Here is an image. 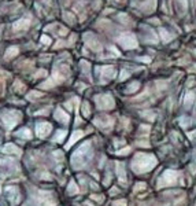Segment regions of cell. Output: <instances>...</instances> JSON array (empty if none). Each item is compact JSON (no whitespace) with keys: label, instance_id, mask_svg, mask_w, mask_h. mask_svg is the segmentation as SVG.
Segmentation results:
<instances>
[{"label":"cell","instance_id":"1","mask_svg":"<svg viewBox=\"0 0 196 206\" xmlns=\"http://www.w3.org/2000/svg\"><path fill=\"white\" fill-rule=\"evenodd\" d=\"M155 165H156V158L154 155L139 153L134 155L133 161H132V169L137 173H145L150 172Z\"/></svg>","mask_w":196,"mask_h":206},{"label":"cell","instance_id":"2","mask_svg":"<svg viewBox=\"0 0 196 206\" xmlns=\"http://www.w3.org/2000/svg\"><path fill=\"white\" fill-rule=\"evenodd\" d=\"M92 158V150H90V143L86 142L84 143L77 151L73 155L71 162L74 165V168H84L85 165L90 161Z\"/></svg>","mask_w":196,"mask_h":206},{"label":"cell","instance_id":"3","mask_svg":"<svg viewBox=\"0 0 196 206\" xmlns=\"http://www.w3.org/2000/svg\"><path fill=\"white\" fill-rule=\"evenodd\" d=\"M178 177H180V173L175 172V170H166L163 173V176L159 179L158 181V188H162V187H167V185H173L177 183Z\"/></svg>","mask_w":196,"mask_h":206},{"label":"cell","instance_id":"4","mask_svg":"<svg viewBox=\"0 0 196 206\" xmlns=\"http://www.w3.org/2000/svg\"><path fill=\"white\" fill-rule=\"evenodd\" d=\"M19 120H21V114L18 111H8L2 116V121L7 129H13L19 122Z\"/></svg>","mask_w":196,"mask_h":206},{"label":"cell","instance_id":"5","mask_svg":"<svg viewBox=\"0 0 196 206\" xmlns=\"http://www.w3.org/2000/svg\"><path fill=\"white\" fill-rule=\"evenodd\" d=\"M96 101V105H98V107L100 109V110H109V109H113L114 107V99L111 95H107V93H104V95H98L95 98Z\"/></svg>","mask_w":196,"mask_h":206},{"label":"cell","instance_id":"6","mask_svg":"<svg viewBox=\"0 0 196 206\" xmlns=\"http://www.w3.org/2000/svg\"><path fill=\"white\" fill-rule=\"evenodd\" d=\"M118 43L122 46V48L125 50H132V48H136L137 47V40L134 37V34L132 33H124L119 36Z\"/></svg>","mask_w":196,"mask_h":206},{"label":"cell","instance_id":"7","mask_svg":"<svg viewBox=\"0 0 196 206\" xmlns=\"http://www.w3.org/2000/svg\"><path fill=\"white\" fill-rule=\"evenodd\" d=\"M155 3H156V0H134V6L139 10L145 11V13H151L154 10Z\"/></svg>","mask_w":196,"mask_h":206},{"label":"cell","instance_id":"8","mask_svg":"<svg viewBox=\"0 0 196 206\" xmlns=\"http://www.w3.org/2000/svg\"><path fill=\"white\" fill-rule=\"evenodd\" d=\"M51 129H52L51 124H48V122H39V124H37V126H36V135L39 137H41V139H44L45 136H48V135H49Z\"/></svg>","mask_w":196,"mask_h":206},{"label":"cell","instance_id":"9","mask_svg":"<svg viewBox=\"0 0 196 206\" xmlns=\"http://www.w3.org/2000/svg\"><path fill=\"white\" fill-rule=\"evenodd\" d=\"M85 43L90 50H93V51H96V52L102 51V44L99 43L98 39H96L93 34H85Z\"/></svg>","mask_w":196,"mask_h":206},{"label":"cell","instance_id":"10","mask_svg":"<svg viewBox=\"0 0 196 206\" xmlns=\"http://www.w3.org/2000/svg\"><path fill=\"white\" fill-rule=\"evenodd\" d=\"M99 72H100V77L103 78V81L111 80V78L115 77V69L113 66H103L99 69Z\"/></svg>","mask_w":196,"mask_h":206},{"label":"cell","instance_id":"11","mask_svg":"<svg viewBox=\"0 0 196 206\" xmlns=\"http://www.w3.org/2000/svg\"><path fill=\"white\" fill-rule=\"evenodd\" d=\"M113 118L109 116H102V117H99V118H96L95 120V125H98L99 128H103V129H107V128H111L113 126Z\"/></svg>","mask_w":196,"mask_h":206},{"label":"cell","instance_id":"12","mask_svg":"<svg viewBox=\"0 0 196 206\" xmlns=\"http://www.w3.org/2000/svg\"><path fill=\"white\" fill-rule=\"evenodd\" d=\"M30 25V19L29 18H25V19H19L18 22H15L13 25V29L14 30H26Z\"/></svg>","mask_w":196,"mask_h":206},{"label":"cell","instance_id":"13","mask_svg":"<svg viewBox=\"0 0 196 206\" xmlns=\"http://www.w3.org/2000/svg\"><path fill=\"white\" fill-rule=\"evenodd\" d=\"M55 118L63 124H67L69 122V114L65 113L62 109H56V111H55Z\"/></svg>","mask_w":196,"mask_h":206},{"label":"cell","instance_id":"14","mask_svg":"<svg viewBox=\"0 0 196 206\" xmlns=\"http://www.w3.org/2000/svg\"><path fill=\"white\" fill-rule=\"evenodd\" d=\"M115 168H117V175L119 177V181L124 184H126V173H125V169L121 164H115Z\"/></svg>","mask_w":196,"mask_h":206},{"label":"cell","instance_id":"15","mask_svg":"<svg viewBox=\"0 0 196 206\" xmlns=\"http://www.w3.org/2000/svg\"><path fill=\"white\" fill-rule=\"evenodd\" d=\"M7 192H8V195H10V201L13 199V196H14L13 204H17V202L19 201V191H18V188H17V187H8Z\"/></svg>","mask_w":196,"mask_h":206},{"label":"cell","instance_id":"16","mask_svg":"<svg viewBox=\"0 0 196 206\" xmlns=\"http://www.w3.org/2000/svg\"><path fill=\"white\" fill-rule=\"evenodd\" d=\"M84 136V132L83 131H75L74 133H73V136H71V139L69 140V143L66 144V149H70V147L73 146V144H74L75 142H77V140H80L81 137Z\"/></svg>","mask_w":196,"mask_h":206},{"label":"cell","instance_id":"17","mask_svg":"<svg viewBox=\"0 0 196 206\" xmlns=\"http://www.w3.org/2000/svg\"><path fill=\"white\" fill-rule=\"evenodd\" d=\"M3 153H6V154H15V155H19L21 154V150L18 149L17 146H14V144H7V146L3 149Z\"/></svg>","mask_w":196,"mask_h":206},{"label":"cell","instance_id":"18","mask_svg":"<svg viewBox=\"0 0 196 206\" xmlns=\"http://www.w3.org/2000/svg\"><path fill=\"white\" fill-rule=\"evenodd\" d=\"M77 192H78L77 184H75L74 181H70L69 187H67V194H69V195H74V194H77Z\"/></svg>","mask_w":196,"mask_h":206},{"label":"cell","instance_id":"19","mask_svg":"<svg viewBox=\"0 0 196 206\" xmlns=\"http://www.w3.org/2000/svg\"><path fill=\"white\" fill-rule=\"evenodd\" d=\"M17 135H18V136H21V137H23V139H30V137H32V132L29 131L28 128L21 129V131H19Z\"/></svg>","mask_w":196,"mask_h":206},{"label":"cell","instance_id":"20","mask_svg":"<svg viewBox=\"0 0 196 206\" xmlns=\"http://www.w3.org/2000/svg\"><path fill=\"white\" fill-rule=\"evenodd\" d=\"M159 32H160V36H162V39H163V41H165V43H167V41H170L171 39H173V36H171L169 32H166L165 29H160Z\"/></svg>","mask_w":196,"mask_h":206},{"label":"cell","instance_id":"21","mask_svg":"<svg viewBox=\"0 0 196 206\" xmlns=\"http://www.w3.org/2000/svg\"><path fill=\"white\" fill-rule=\"evenodd\" d=\"M66 135H67V132H66V131H59V132H56V135H55L54 140H55V142H58V143H60L63 139H65Z\"/></svg>","mask_w":196,"mask_h":206},{"label":"cell","instance_id":"22","mask_svg":"<svg viewBox=\"0 0 196 206\" xmlns=\"http://www.w3.org/2000/svg\"><path fill=\"white\" fill-rule=\"evenodd\" d=\"M17 54H18V48H17V47H11V48H8L7 54H6V58H7V59H10L11 57H15Z\"/></svg>","mask_w":196,"mask_h":206},{"label":"cell","instance_id":"23","mask_svg":"<svg viewBox=\"0 0 196 206\" xmlns=\"http://www.w3.org/2000/svg\"><path fill=\"white\" fill-rule=\"evenodd\" d=\"M194 99H195V93L194 92H189L188 95L185 96V105L186 106H191L194 103Z\"/></svg>","mask_w":196,"mask_h":206},{"label":"cell","instance_id":"24","mask_svg":"<svg viewBox=\"0 0 196 206\" xmlns=\"http://www.w3.org/2000/svg\"><path fill=\"white\" fill-rule=\"evenodd\" d=\"M141 116H143V117H145V118H148L150 121H152V120L155 118V113H152V111H148V110L143 111Z\"/></svg>","mask_w":196,"mask_h":206},{"label":"cell","instance_id":"25","mask_svg":"<svg viewBox=\"0 0 196 206\" xmlns=\"http://www.w3.org/2000/svg\"><path fill=\"white\" fill-rule=\"evenodd\" d=\"M83 114H84V117H88L90 114V109H89V103H84L83 105Z\"/></svg>","mask_w":196,"mask_h":206},{"label":"cell","instance_id":"26","mask_svg":"<svg viewBox=\"0 0 196 206\" xmlns=\"http://www.w3.org/2000/svg\"><path fill=\"white\" fill-rule=\"evenodd\" d=\"M119 21L124 22V23H130V19H129V17H128L126 14H121V15H119Z\"/></svg>","mask_w":196,"mask_h":206},{"label":"cell","instance_id":"27","mask_svg":"<svg viewBox=\"0 0 196 206\" xmlns=\"http://www.w3.org/2000/svg\"><path fill=\"white\" fill-rule=\"evenodd\" d=\"M139 87H140L139 82H133L132 85H129V88H128V92H132V91H137V89H139Z\"/></svg>","mask_w":196,"mask_h":206},{"label":"cell","instance_id":"28","mask_svg":"<svg viewBox=\"0 0 196 206\" xmlns=\"http://www.w3.org/2000/svg\"><path fill=\"white\" fill-rule=\"evenodd\" d=\"M128 153H130V147H126V149H124V150H119L117 154L118 155H126Z\"/></svg>","mask_w":196,"mask_h":206},{"label":"cell","instance_id":"29","mask_svg":"<svg viewBox=\"0 0 196 206\" xmlns=\"http://www.w3.org/2000/svg\"><path fill=\"white\" fill-rule=\"evenodd\" d=\"M113 206H126V201H124V199H119V201L114 202Z\"/></svg>","mask_w":196,"mask_h":206},{"label":"cell","instance_id":"30","mask_svg":"<svg viewBox=\"0 0 196 206\" xmlns=\"http://www.w3.org/2000/svg\"><path fill=\"white\" fill-rule=\"evenodd\" d=\"M41 43L45 44V46H48V44H51V39H49V37H47V36H43L41 37Z\"/></svg>","mask_w":196,"mask_h":206},{"label":"cell","instance_id":"31","mask_svg":"<svg viewBox=\"0 0 196 206\" xmlns=\"http://www.w3.org/2000/svg\"><path fill=\"white\" fill-rule=\"evenodd\" d=\"M90 198H92L93 201H96V202H103V196H102V195H92Z\"/></svg>","mask_w":196,"mask_h":206},{"label":"cell","instance_id":"32","mask_svg":"<svg viewBox=\"0 0 196 206\" xmlns=\"http://www.w3.org/2000/svg\"><path fill=\"white\" fill-rule=\"evenodd\" d=\"M144 187H145L144 183H139L136 185V188H134V192H137V191H140V190H144Z\"/></svg>","mask_w":196,"mask_h":206},{"label":"cell","instance_id":"33","mask_svg":"<svg viewBox=\"0 0 196 206\" xmlns=\"http://www.w3.org/2000/svg\"><path fill=\"white\" fill-rule=\"evenodd\" d=\"M39 96H41V93H40V92H32V93H29L28 98L29 99H33V98H39Z\"/></svg>","mask_w":196,"mask_h":206},{"label":"cell","instance_id":"34","mask_svg":"<svg viewBox=\"0 0 196 206\" xmlns=\"http://www.w3.org/2000/svg\"><path fill=\"white\" fill-rule=\"evenodd\" d=\"M128 77H129V73L125 72V70H124V72L121 73V77H119V80H121V81H122V80H126Z\"/></svg>","mask_w":196,"mask_h":206},{"label":"cell","instance_id":"35","mask_svg":"<svg viewBox=\"0 0 196 206\" xmlns=\"http://www.w3.org/2000/svg\"><path fill=\"white\" fill-rule=\"evenodd\" d=\"M177 2H180L181 3V8H183V11L186 8V6H188V2L186 0H177Z\"/></svg>","mask_w":196,"mask_h":206},{"label":"cell","instance_id":"36","mask_svg":"<svg viewBox=\"0 0 196 206\" xmlns=\"http://www.w3.org/2000/svg\"><path fill=\"white\" fill-rule=\"evenodd\" d=\"M83 67H84V72H85V74L88 76V72H89V65H88L86 62H83Z\"/></svg>","mask_w":196,"mask_h":206},{"label":"cell","instance_id":"37","mask_svg":"<svg viewBox=\"0 0 196 206\" xmlns=\"http://www.w3.org/2000/svg\"><path fill=\"white\" fill-rule=\"evenodd\" d=\"M140 61H143V62H145V63H148V62H150L151 59L148 57H145V58H140Z\"/></svg>","mask_w":196,"mask_h":206},{"label":"cell","instance_id":"38","mask_svg":"<svg viewBox=\"0 0 196 206\" xmlns=\"http://www.w3.org/2000/svg\"><path fill=\"white\" fill-rule=\"evenodd\" d=\"M110 194L111 195H115V194H118V190H117V188H113V190L110 191Z\"/></svg>","mask_w":196,"mask_h":206},{"label":"cell","instance_id":"39","mask_svg":"<svg viewBox=\"0 0 196 206\" xmlns=\"http://www.w3.org/2000/svg\"><path fill=\"white\" fill-rule=\"evenodd\" d=\"M139 146H145V147H148V143H147V142H140Z\"/></svg>","mask_w":196,"mask_h":206},{"label":"cell","instance_id":"40","mask_svg":"<svg viewBox=\"0 0 196 206\" xmlns=\"http://www.w3.org/2000/svg\"><path fill=\"white\" fill-rule=\"evenodd\" d=\"M59 33H60V34H66V33H67V30H66V29H62V30H60Z\"/></svg>","mask_w":196,"mask_h":206},{"label":"cell","instance_id":"41","mask_svg":"<svg viewBox=\"0 0 196 206\" xmlns=\"http://www.w3.org/2000/svg\"><path fill=\"white\" fill-rule=\"evenodd\" d=\"M195 136H196V131L192 132V133H189V137H195Z\"/></svg>","mask_w":196,"mask_h":206}]
</instances>
